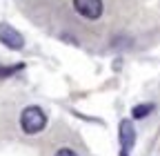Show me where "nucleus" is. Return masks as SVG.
I'll return each mask as SVG.
<instances>
[{
	"instance_id": "f257e3e1",
	"label": "nucleus",
	"mask_w": 160,
	"mask_h": 156,
	"mask_svg": "<svg viewBox=\"0 0 160 156\" xmlns=\"http://www.w3.org/2000/svg\"><path fill=\"white\" fill-rule=\"evenodd\" d=\"M45 125H47V116H45V112L40 107L31 105V107L22 109V114H20V127H22V132L38 134Z\"/></svg>"
},
{
	"instance_id": "f03ea898",
	"label": "nucleus",
	"mask_w": 160,
	"mask_h": 156,
	"mask_svg": "<svg viewBox=\"0 0 160 156\" xmlns=\"http://www.w3.org/2000/svg\"><path fill=\"white\" fill-rule=\"evenodd\" d=\"M73 9L87 20H98L102 16V0H73Z\"/></svg>"
},
{
	"instance_id": "7ed1b4c3",
	"label": "nucleus",
	"mask_w": 160,
	"mask_h": 156,
	"mask_svg": "<svg viewBox=\"0 0 160 156\" xmlns=\"http://www.w3.org/2000/svg\"><path fill=\"white\" fill-rule=\"evenodd\" d=\"M118 136H120V147H122V156H127L136 143V129L131 121H120L118 127Z\"/></svg>"
},
{
	"instance_id": "20e7f679",
	"label": "nucleus",
	"mask_w": 160,
	"mask_h": 156,
	"mask_svg": "<svg viewBox=\"0 0 160 156\" xmlns=\"http://www.w3.org/2000/svg\"><path fill=\"white\" fill-rule=\"evenodd\" d=\"M0 43L7 45L9 49H22L25 47V38L20 36V31H16L11 25H0Z\"/></svg>"
},
{
	"instance_id": "39448f33",
	"label": "nucleus",
	"mask_w": 160,
	"mask_h": 156,
	"mask_svg": "<svg viewBox=\"0 0 160 156\" xmlns=\"http://www.w3.org/2000/svg\"><path fill=\"white\" fill-rule=\"evenodd\" d=\"M149 112H153V105L151 103H145V105H136L131 114H133V118H145Z\"/></svg>"
},
{
	"instance_id": "423d86ee",
	"label": "nucleus",
	"mask_w": 160,
	"mask_h": 156,
	"mask_svg": "<svg viewBox=\"0 0 160 156\" xmlns=\"http://www.w3.org/2000/svg\"><path fill=\"white\" fill-rule=\"evenodd\" d=\"M56 156H76V152L69 149V147H62V149H58V152H56Z\"/></svg>"
}]
</instances>
